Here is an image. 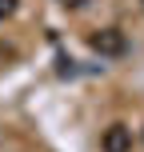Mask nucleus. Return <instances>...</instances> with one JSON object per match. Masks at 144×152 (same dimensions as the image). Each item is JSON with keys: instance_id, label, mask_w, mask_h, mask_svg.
<instances>
[{"instance_id": "2", "label": "nucleus", "mask_w": 144, "mask_h": 152, "mask_svg": "<svg viewBox=\"0 0 144 152\" xmlns=\"http://www.w3.org/2000/svg\"><path fill=\"white\" fill-rule=\"evenodd\" d=\"M100 148L104 152H132V128L128 124H108L104 136H100Z\"/></svg>"}, {"instance_id": "3", "label": "nucleus", "mask_w": 144, "mask_h": 152, "mask_svg": "<svg viewBox=\"0 0 144 152\" xmlns=\"http://www.w3.org/2000/svg\"><path fill=\"white\" fill-rule=\"evenodd\" d=\"M16 12V0H0V20H4V16H12Z\"/></svg>"}, {"instance_id": "1", "label": "nucleus", "mask_w": 144, "mask_h": 152, "mask_svg": "<svg viewBox=\"0 0 144 152\" xmlns=\"http://www.w3.org/2000/svg\"><path fill=\"white\" fill-rule=\"evenodd\" d=\"M88 44H92V52H100V56H124V52H128V40H124L120 28H100V32H92Z\"/></svg>"}]
</instances>
